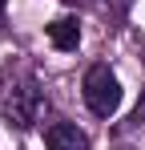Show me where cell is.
Here are the masks:
<instances>
[{"instance_id":"cell-2","label":"cell","mask_w":145,"mask_h":150,"mask_svg":"<svg viewBox=\"0 0 145 150\" xmlns=\"http://www.w3.org/2000/svg\"><path fill=\"white\" fill-rule=\"evenodd\" d=\"M85 105L93 110L97 118H113L121 105V81L113 77L109 65H93L85 73Z\"/></svg>"},{"instance_id":"cell-1","label":"cell","mask_w":145,"mask_h":150,"mask_svg":"<svg viewBox=\"0 0 145 150\" xmlns=\"http://www.w3.org/2000/svg\"><path fill=\"white\" fill-rule=\"evenodd\" d=\"M0 114H4V122L16 126V130L36 126V122H40V114H45V89H40L36 81L12 85V89L0 98Z\"/></svg>"},{"instance_id":"cell-4","label":"cell","mask_w":145,"mask_h":150,"mask_svg":"<svg viewBox=\"0 0 145 150\" xmlns=\"http://www.w3.org/2000/svg\"><path fill=\"white\" fill-rule=\"evenodd\" d=\"M45 37L52 41V49H61V53H72L77 45H81V25H77L72 16H61V21H52V25L45 28Z\"/></svg>"},{"instance_id":"cell-5","label":"cell","mask_w":145,"mask_h":150,"mask_svg":"<svg viewBox=\"0 0 145 150\" xmlns=\"http://www.w3.org/2000/svg\"><path fill=\"white\" fill-rule=\"evenodd\" d=\"M4 4H8V0H0V16H4Z\"/></svg>"},{"instance_id":"cell-3","label":"cell","mask_w":145,"mask_h":150,"mask_svg":"<svg viewBox=\"0 0 145 150\" xmlns=\"http://www.w3.org/2000/svg\"><path fill=\"white\" fill-rule=\"evenodd\" d=\"M45 146L48 150H89V134L77 130L72 122H52L45 130Z\"/></svg>"}]
</instances>
